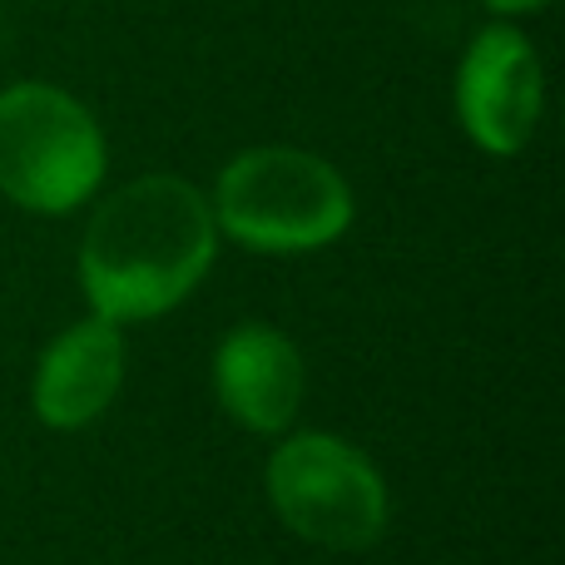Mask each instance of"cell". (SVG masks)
<instances>
[{"instance_id":"6da1fadb","label":"cell","mask_w":565,"mask_h":565,"mask_svg":"<svg viewBox=\"0 0 565 565\" xmlns=\"http://www.w3.org/2000/svg\"><path fill=\"white\" fill-rule=\"evenodd\" d=\"M218 258L209 194L179 174H145L105 199L79 238V288L109 322H149L189 298Z\"/></svg>"},{"instance_id":"5b68a950","label":"cell","mask_w":565,"mask_h":565,"mask_svg":"<svg viewBox=\"0 0 565 565\" xmlns=\"http://www.w3.org/2000/svg\"><path fill=\"white\" fill-rule=\"evenodd\" d=\"M546 105L541 55L516 25H487L467 45L457 70V115L471 145L511 159L531 145Z\"/></svg>"},{"instance_id":"52a82bcc","label":"cell","mask_w":565,"mask_h":565,"mask_svg":"<svg viewBox=\"0 0 565 565\" xmlns=\"http://www.w3.org/2000/svg\"><path fill=\"white\" fill-rule=\"evenodd\" d=\"M125 332L109 318H79L40 352L30 402L35 417L55 431H79L115 407L125 387Z\"/></svg>"},{"instance_id":"ba28073f","label":"cell","mask_w":565,"mask_h":565,"mask_svg":"<svg viewBox=\"0 0 565 565\" xmlns=\"http://www.w3.org/2000/svg\"><path fill=\"white\" fill-rule=\"evenodd\" d=\"M481 6L501 10V15H526V10H541V6H551V0H481Z\"/></svg>"},{"instance_id":"7a4b0ae2","label":"cell","mask_w":565,"mask_h":565,"mask_svg":"<svg viewBox=\"0 0 565 565\" xmlns=\"http://www.w3.org/2000/svg\"><path fill=\"white\" fill-rule=\"evenodd\" d=\"M214 224L254 254H312L352 228V189L328 159L292 145H258L228 159L214 184Z\"/></svg>"},{"instance_id":"3957f363","label":"cell","mask_w":565,"mask_h":565,"mask_svg":"<svg viewBox=\"0 0 565 565\" xmlns=\"http://www.w3.org/2000/svg\"><path fill=\"white\" fill-rule=\"evenodd\" d=\"M99 119L70 89L20 79L0 89V194L30 214H75L105 179Z\"/></svg>"},{"instance_id":"8992f818","label":"cell","mask_w":565,"mask_h":565,"mask_svg":"<svg viewBox=\"0 0 565 565\" xmlns=\"http://www.w3.org/2000/svg\"><path fill=\"white\" fill-rule=\"evenodd\" d=\"M308 367L298 342L274 322H238L214 352V397L254 437H282L302 412Z\"/></svg>"},{"instance_id":"277c9868","label":"cell","mask_w":565,"mask_h":565,"mask_svg":"<svg viewBox=\"0 0 565 565\" xmlns=\"http://www.w3.org/2000/svg\"><path fill=\"white\" fill-rule=\"evenodd\" d=\"M264 487L278 521L322 551H367L392 521L377 461L332 431H292L274 447Z\"/></svg>"}]
</instances>
